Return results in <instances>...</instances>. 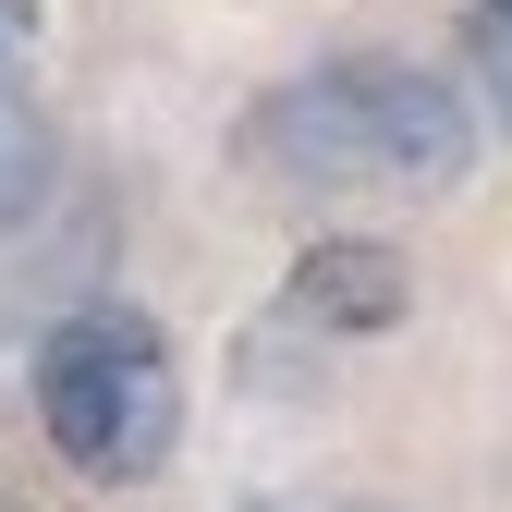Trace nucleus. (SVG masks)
<instances>
[{
	"label": "nucleus",
	"instance_id": "obj_2",
	"mask_svg": "<svg viewBox=\"0 0 512 512\" xmlns=\"http://www.w3.org/2000/svg\"><path fill=\"white\" fill-rule=\"evenodd\" d=\"M37 427L86 488H147L183 452V366L147 305H74L37 330Z\"/></svg>",
	"mask_w": 512,
	"mask_h": 512
},
{
	"label": "nucleus",
	"instance_id": "obj_7",
	"mask_svg": "<svg viewBox=\"0 0 512 512\" xmlns=\"http://www.w3.org/2000/svg\"><path fill=\"white\" fill-rule=\"evenodd\" d=\"M244 512H305V500H244Z\"/></svg>",
	"mask_w": 512,
	"mask_h": 512
},
{
	"label": "nucleus",
	"instance_id": "obj_3",
	"mask_svg": "<svg viewBox=\"0 0 512 512\" xmlns=\"http://www.w3.org/2000/svg\"><path fill=\"white\" fill-rule=\"evenodd\" d=\"M281 317L293 330H403L415 317V269H403V244H378V232H330V244H305L293 256V281H281Z\"/></svg>",
	"mask_w": 512,
	"mask_h": 512
},
{
	"label": "nucleus",
	"instance_id": "obj_5",
	"mask_svg": "<svg viewBox=\"0 0 512 512\" xmlns=\"http://www.w3.org/2000/svg\"><path fill=\"white\" fill-rule=\"evenodd\" d=\"M464 74H476V98L500 110V135H512V0H476V13H464Z\"/></svg>",
	"mask_w": 512,
	"mask_h": 512
},
{
	"label": "nucleus",
	"instance_id": "obj_6",
	"mask_svg": "<svg viewBox=\"0 0 512 512\" xmlns=\"http://www.w3.org/2000/svg\"><path fill=\"white\" fill-rule=\"evenodd\" d=\"M37 37H49V0H0V74H25Z\"/></svg>",
	"mask_w": 512,
	"mask_h": 512
},
{
	"label": "nucleus",
	"instance_id": "obj_1",
	"mask_svg": "<svg viewBox=\"0 0 512 512\" xmlns=\"http://www.w3.org/2000/svg\"><path fill=\"white\" fill-rule=\"evenodd\" d=\"M232 159L293 208H427L476 171V98L403 49H342L256 98Z\"/></svg>",
	"mask_w": 512,
	"mask_h": 512
},
{
	"label": "nucleus",
	"instance_id": "obj_8",
	"mask_svg": "<svg viewBox=\"0 0 512 512\" xmlns=\"http://www.w3.org/2000/svg\"><path fill=\"white\" fill-rule=\"evenodd\" d=\"M0 512H13V500H0Z\"/></svg>",
	"mask_w": 512,
	"mask_h": 512
},
{
	"label": "nucleus",
	"instance_id": "obj_4",
	"mask_svg": "<svg viewBox=\"0 0 512 512\" xmlns=\"http://www.w3.org/2000/svg\"><path fill=\"white\" fill-rule=\"evenodd\" d=\"M49 171H61V135H49V110H37L13 74H0V232H13V220H37Z\"/></svg>",
	"mask_w": 512,
	"mask_h": 512
}]
</instances>
